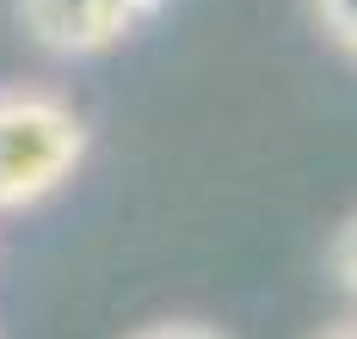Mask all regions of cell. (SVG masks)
Returning a JSON list of instances; mask_svg holds the SVG:
<instances>
[{
	"mask_svg": "<svg viewBox=\"0 0 357 339\" xmlns=\"http://www.w3.org/2000/svg\"><path fill=\"white\" fill-rule=\"evenodd\" d=\"M86 160V117L56 86H0V216L37 210Z\"/></svg>",
	"mask_w": 357,
	"mask_h": 339,
	"instance_id": "1",
	"label": "cell"
},
{
	"mask_svg": "<svg viewBox=\"0 0 357 339\" xmlns=\"http://www.w3.org/2000/svg\"><path fill=\"white\" fill-rule=\"evenodd\" d=\"M167 0H19V25L50 56H105L130 43L148 19H160Z\"/></svg>",
	"mask_w": 357,
	"mask_h": 339,
	"instance_id": "2",
	"label": "cell"
},
{
	"mask_svg": "<svg viewBox=\"0 0 357 339\" xmlns=\"http://www.w3.org/2000/svg\"><path fill=\"white\" fill-rule=\"evenodd\" d=\"M308 6H314V25L357 62V0H308Z\"/></svg>",
	"mask_w": 357,
	"mask_h": 339,
	"instance_id": "3",
	"label": "cell"
},
{
	"mask_svg": "<svg viewBox=\"0 0 357 339\" xmlns=\"http://www.w3.org/2000/svg\"><path fill=\"white\" fill-rule=\"evenodd\" d=\"M326 271H333V284L357 302V216L333 234V247H326Z\"/></svg>",
	"mask_w": 357,
	"mask_h": 339,
	"instance_id": "4",
	"label": "cell"
},
{
	"mask_svg": "<svg viewBox=\"0 0 357 339\" xmlns=\"http://www.w3.org/2000/svg\"><path fill=\"white\" fill-rule=\"evenodd\" d=\"M136 339H222V333L204 321H160V327H142Z\"/></svg>",
	"mask_w": 357,
	"mask_h": 339,
	"instance_id": "5",
	"label": "cell"
},
{
	"mask_svg": "<svg viewBox=\"0 0 357 339\" xmlns=\"http://www.w3.org/2000/svg\"><path fill=\"white\" fill-rule=\"evenodd\" d=\"M314 339H357V321H333V327H321Z\"/></svg>",
	"mask_w": 357,
	"mask_h": 339,
	"instance_id": "6",
	"label": "cell"
}]
</instances>
